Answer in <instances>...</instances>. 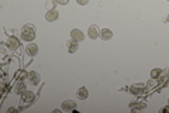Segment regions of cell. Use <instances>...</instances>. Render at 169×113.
<instances>
[{
	"mask_svg": "<svg viewBox=\"0 0 169 113\" xmlns=\"http://www.w3.org/2000/svg\"><path fill=\"white\" fill-rule=\"evenodd\" d=\"M27 79L30 81V84H31V85H38V84H40V75H38L37 72H34V71L28 72Z\"/></svg>",
	"mask_w": 169,
	"mask_h": 113,
	"instance_id": "cell-6",
	"label": "cell"
},
{
	"mask_svg": "<svg viewBox=\"0 0 169 113\" xmlns=\"http://www.w3.org/2000/svg\"><path fill=\"white\" fill-rule=\"evenodd\" d=\"M14 92L18 95H21L23 92H26V85H24V82H21V81H18L17 84L14 85Z\"/></svg>",
	"mask_w": 169,
	"mask_h": 113,
	"instance_id": "cell-12",
	"label": "cell"
},
{
	"mask_svg": "<svg viewBox=\"0 0 169 113\" xmlns=\"http://www.w3.org/2000/svg\"><path fill=\"white\" fill-rule=\"evenodd\" d=\"M168 21H169V16H168Z\"/></svg>",
	"mask_w": 169,
	"mask_h": 113,
	"instance_id": "cell-20",
	"label": "cell"
},
{
	"mask_svg": "<svg viewBox=\"0 0 169 113\" xmlns=\"http://www.w3.org/2000/svg\"><path fill=\"white\" fill-rule=\"evenodd\" d=\"M27 54L30 56H35L37 54H38V45L37 44H34V42H31V44H28L27 45Z\"/></svg>",
	"mask_w": 169,
	"mask_h": 113,
	"instance_id": "cell-9",
	"label": "cell"
},
{
	"mask_svg": "<svg viewBox=\"0 0 169 113\" xmlns=\"http://www.w3.org/2000/svg\"><path fill=\"white\" fill-rule=\"evenodd\" d=\"M76 2H78V5H80V6H85L89 3V0H76Z\"/></svg>",
	"mask_w": 169,
	"mask_h": 113,
	"instance_id": "cell-17",
	"label": "cell"
},
{
	"mask_svg": "<svg viewBox=\"0 0 169 113\" xmlns=\"http://www.w3.org/2000/svg\"><path fill=\"white\" fill-rule=\"evenodd\" d=\"M76 96L79 98V100H85V99H87V96H89V92H87L86 88H79L78 92H76Z\"/></svg>",
	"mask_w": 169,
	"mask_h": 113,
	"instance_id": "cell-10",
	"label": "cell"
},
{
	"mask_svg": "<svg viewBox=\"0 0 169 113\" xmlns=\"http://www.w3.org/2000/svg\"><path fill=\"white\" fill-rule=\"evenodd\" d=\"M161 75H162V71L158 69V68H155V69L151 71V78L152 79H159Z\"/></svg>",
	"mask_w": 169,
	"mask_h": 113,
	"instance_id": "cell-14",
	"label": "cell"
},
{
	"mask_svg": "<svg viewBox=\"0 0 169 113\" xmlns=\"http://www.w3.org/2000/svg\"><path fill=\"white\" fill-rule=\"evenodd\" d=\"M61 109L64 112H73L76 109V102H73V100H65L61 105Z\"/></svg>",
	"mask_w": 169,
	"mask_h": 113,
	"instance_id": "cell-2",
	"label": "cell"
},
{
	"mask_svg": "<svg viewBox=\"0 0 169 113\" xmlns=\"http://www.w3.org/2000/svg\"><path fill=\"white\" fill-rule=\"evenodd\" d=\"M142 89H144V85H137V86H131L130 92L133 95H140L142 92Z\"/></svg>",
	"mask_w": 169,
	"mask_h": 113,
	"instance_id": "cell-13",
	"label": "cell"
},
{
	"mask_svg": "<svg viewBox=\"0 0 169 113\" xmlns=\"http://www.w3.org/2000/svg\"><path fill=\"white\" fill-rule=\"evenodd\" d=\"M21 38H23L24 41H32L35 38V27H32L30 24L24 26L21 28Z\"/></svg>",
	"mask_w": 169,
	"mask_h": 113,
	"instance_id": "cell-1",
	"label": "cell"
},
{
	"mask_svg": "<svg viewBox=\"0 0 169 113\" xmlns=\"http://www.w3.org/2000/svg\"><path fill=\"white\" fill-rule=\"evenodd\" d=\"M21 76H23V78H27L28 74L26 72V71H18V72H17V78H21Z\"/></svg>",
	"mask_w": 169,
	"mask_h": 113,
	"instance_id": "cell-16",
	"label": "cell"
},
{
	"mask_svg": "<svg viewBox=\"0 0 169 113\" xmlns=\"http://www.w3.org/2000/svg\"><path fill=\"white\" fill-rule=\"evenodd\" d=\"M100 37H101L103 41H109V40L113 38V31L109 30V28H103V30L100 31Z\"/></svg>",
	"mask_w": 169,
	"mask_h": 113,
	"instance_id": "cell-8",
	"label": "cell"
},
{
	"mask_svg": "<svg viewBox=\"0 0 169 113\" xmlns=\"http://www.w3.org/2000/svg\"><path fill=\"white\" fill-rule=\"evenodd\" d=\"M71 37H72V40H75V41H83L85 40V34L82 33V30H79V28H73L72 31H71Z\"/></svg>",
	"mask_w": 169,
	"mask_h": 113,
	"instance_id": "cell-3",
	"label": "cell"
},
{
	"mask_svg": "<svg viewBox=\"0 0 169 113\" xmlns=\"http://www.w3.org/2000/svg\"><path fill=\"white\" fill-rule=\"evenodd\" d=\"M34 99H35V96H34V93H32V92L26 90V92H23V93H21V100H23V102H26V103H31V102H34Z\"/></svg>",
	"mask_w": 169,
	"mask_h": 113,
	"instance_id": "cell-7",
	"label": "cell"
},
{
	"mask_svg": "<svg viewBox=\"0 0 169 113\" xmlns=\"http://www.w3.org/2000/svg\"><path fill=\"white\" fill-rule=\"evenodd\" d=\"M56 3H59V5H62V6H65V5H68V2L69 0H55Z\"/></svg>",
	"mask_w": 169,
	"mask_h": 113,
	"instance_id": "cell-18",
	"label": "cell"
},
{
	"mask_svg": "<svg viewBox=\"0 0 169 113\" xmlns=\"http://www.w3.org/2000/svg\"><path fill=\"white\" fill-rule=\"evenodd\" d=\"M162 112H169V106H166V108L162 109Z\"/></svg>",
	"mask_w": 169,
	"mask_h": 113,
	"instance_id": "cell-19",
	"label": "cell"
},
{
	"mask_svg": "<svg viewBox=\"0 0 169 113\" xmlns=\"http://www.w3.org/2000/svg\"><path fill=\"white\" fill-rule=\"evenodd\" d=\"M58 17H59V13H58V10H55V9L48 10V11H47V14H45L47 21H55Z\"/></svg>",
	"mask_w": 169,
	"mask_h": 113,
	"instance_id": "cell-5",
	"label": "cell"
},
{
	"mask_svg": "<svg viewBox=\"0 0 169 113\" xmlns=\"http://www.w3.org/2000/svg\"><path fill=\"white\" fill-rule=\"evenodd\" d=\"M79 50V42L75 41V40H71V41L68 42V51L69 52H76Z\"/></svg>",
	"mask_w": 169,
	"mask_h": 113,
	"instance_id": "cell-11",
	"label": "cell"
},
{
	"mask_svg": "<svg viewBox=\"0 0 169 113\" xmlns=\"http://www.w3.org/2000/svg\"><path fill=\"white\" fill-rule=\"evenodd\" d=\"M9 44H10V47H11V48H14V50H17V48H18V45H20V42H18V40H17V38H14V37H11V38H10Z\"/></svg>",
	"mask_w": 169,
	"mask_h": 113,
	"instance_id": "cell-15",
	"label": "cell"
},
{
	"mask_svg": "<svg viewBox=\"0 0 169 113\" xmlns=\"http://www.w3.org/2000/svg\"><path fill=\"white\" fill-rule=\"evenodd\" d=\"M87 34H89V38H92V40H96L97 37H100V31L96 26H90L87 30Z\"/></svg>",
	"mask_w": 169,
	"mask_h": 113,
	"instance_id": "cell-4",
	"label": "cell"
}]
</instances>
